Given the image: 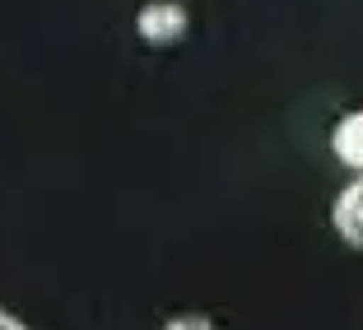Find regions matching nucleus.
Segmentation results:
<instances>
[{
	"instance_id": "obj_3",
	"label": "nucleus",
	"mask_w": 363,
	"mask_h": 330,
	"mask_svg": "<svg viewBox=\"0 0 363 330\" xmlns=\"http://www.w3.org/2000/svg\"><path fill=\"white\" fill-rule=\"evenodd\" d=\"M331 149L345 168H354L363 177V112H345L331 130Z\"/></svg>"
},
{
	"instance_id": "obj_2",
	"label": "nucleus",
	"mask_w": 363,
	"mask_h": 330,
	"mask_svg": "<svg viewBox=\"0 0 363 330\" xmlns=\"http://www.w3.org/2000/svg\"><path fill=\"white\" fill-rule=\"evenodd\" d=\"M331 224H335V233H340L345 242L363 251V177H354L350 186H345V191L335 195Z\"/></svg>"
},
{
	"instance_id": "obj_4",
	"label": "nucleus",
	"mask_w": 363,
	"mask_h": 330,
	"mask_svg": "<svg viewBox=\"0 0 363 330\" xmlns=\"http://www.w3.org/2000/svg\"><path fill=\"white\" fill-rule=\"evenodd\" d=\"M163 330H214V321L201 317V312H186V317H172Z\"/></svg>"
},
{
	"instance_id": "obj_1",
	"label": "nucleus",
	"mask_w": 363,
	"mask_h": 330,
	"mask_svg": "<svg viewBox=\"0 0 363 330\" xmlns=\"http://www.w3.org/2000/svg\"><path fill=\"white\" fill-rule=\"evenodd\" d=\"M135 33L154 47H168L186 33V10H182L177 0H150V5L135 14Z\"/></svg>"
},
{
	"instance_id": "obj_5",
	"label": "nucleus",
	"mask_w": 363,
	"mask_h": 330,
	"mask_svg": "<svg viewBox=\"0 0 363 330\" xmlns=\"http://www.w3.org/2000/svg\"><path fill=\"white\" fill-rule=\"evenodd\" d=\"M0 330H28L19 317H10V312H0Z\"/></svg>"
}]
</instances>
